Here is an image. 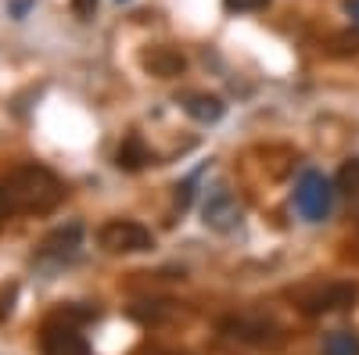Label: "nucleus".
<instances>
[{"label": "nucleus", "mask_w": 359, "mask_h": 355, "mask_svg": "<svg viewBox=\"0 0 359 355\" xmlns=\"http://www.w3.org/2000/svg\"><path fill=\"white\" fill-rule=\"evenodd\" d=\"M323 355H359V337L348 330H334L323 341Z\"/></svg>", "instance_id": "nucleus-12"}, {"label": "nucleus", "mask_w": 359, "mask_h": 355, "mask_svg": "<svg viewBox=\"0 0 359 355\" xmlns=\"http://www.w3.org/2000/svg\"><path fill=\"white\" fill-rule=\"evenodd\" d=\"M147 162H151V151H147V144H144L137 133H130L123 144H118V151H115V165L123 169V172H140Z\"/></svg>", "instance_id": "nucleus-9"}, {"label": "nucleus", "mask_w": 359, "mask_h": 355, "mask_svg": "<svg viewBox=\"0 0 359 355\" xmlns=\"http://www.w3.org/2000/svg\"><path fill=\"white\" fill-rule=\"evenodd\" d=\"M140 65L158 79H172V76H180L187 69V57L180 50H172V47H151V50H144Z\"/></svg>", "instance_id": "nucleus-8"}, {"label": "nucleus", "mask_w": 359, "mask_h": 355, "mask_svg": "<svg viewBox=\"0 0 359 355\" xmlns=\"http://www.w3.org/2000/svg\"><path fill=\"white\" fill-rule=\"evenodd\" d=\"M331 50H334V54H359V29L334 33V36H331Z\"/></svg>", "instance_id": "nucleus-14"}, {"label": "nucleus", "mask_w": 359, "mask_h": 355, "mask_svg": "<svg viewBox=\"0 0 359 355\" xmlns=\"http://www.w3.org/2000/svg\"><path fill=\"white\" fill-rule=\"evenodd\" d=\"M334 190H341V194H348V197L359 194V158H348V162L341 165L338 180H334Z\"/></svg>", "instance_id": "nucleus-13"}, {"label": "nucleus", "mask_w": 359, "mask_h": 355, "mask_svg": "<svg viewBox=\"0 0 359 355\" xmlns=\"http://www.w3.org/2000/svg\"><path fill=\"white\" fill-rule=\"evenodd\" d=\"M97 4H101V0H72V15L79 22H90V18H94V11H97Z\"/></svg>", "instance_id": "nucleus-17"}, {"label": "nucleus", "mask_w": 359, "mask_h": 355, "mask_svg": "<svg viewBox=\"0 0 359 355\" xmlns=\"http://www.w3.org/2000/svg\"><path fill=\"white\" fill-rule=\"evenodd\" d=\"M79 241H83V226H79V223H69V226H62V230H54V233L47 237V241L40 244L36 258H40V262H54V265H62V262H69V258L76 255Z\"/></svg>", "instance_id": "nucleus-7"}, {"label": "nucleus", "mask_w": 359, "mask_h": 355, "mask_svg": "<svg viewBox=\"0 0 359 355\" xmlns=\"http://www.w3.org/2000/svg\"><path fill=\"white\" fill-rule=\"evenodd\" d=\"M201 219H205L208 230H216V233H233L237 226H241V219H245V209L226 187H216V190H208V197L201 204Z\"/></svg>", "instance_id": "nucleus-5"}, {"label": "nucleus", "mask_w": 359, "mask_h": 355, "mask_svg": "<svg viewBox=\"0 0 359 355\" xmlns=\"http://www.w3.org/2000/svg\"><path fill=\"white\" fill-rule=\"evenodd\" d=\"M97 244L111 255H137V251H151L155 248V233L133 223V219H111L101 226Z\"/></svg>", "instance_id": "nucleus-3"}, {"label": "nucleus", "mask_w": 359, "mask_h": 355, "mask_svg": "<svg viewBox=\"0 0 359 355\" xmlns=\"http://www.w3.org/2000/svg\"><path fill=\"white\" fill-rule=\"evenodd\" d=\"M29 4H33V0H11V15H15V18H22V15L29 11Z\"/></svg>", "instance_id": "nucleus-18"}, {"label": "nucleus", "mask_w": 359, "mask_h": 355, "mask_svg": "<svg viewBox=\"0 0 359 355\" xmlns=\"http://www.w3.org/2000/svg\"><path fill=\"white\" fill-rule=\"evenodd\" d=\"M345 11H348V18L359 25V0H345Z\"/></svg>", "instance_id": "nucleus-19"}, {"label": "nucleus", "mask_w": 359, "mask_h": 355, "mask_svg": "<svg viewBox=\"0 0 359 355\" xmlns=\"http://www.w3.org/2000/svg\"><path fill=\"white\" fill-rule=\"evenodd\" d=\"M266 8H269V0H223V11H230V15H255Z\"/></svg>", "instance_id": "nucleus-15"}, {"label": "nucleus", "mask_w": 359, "mask_h": 355, "mask_svg": "<svg viewBox=\"0 0 359 355\" xmlns=\"http://www.w3.org/2000/svg\"><path fill=\"white\" fill-rule=\"evenodd\" d=\"M331 204H334V183L327 180L323 172L316 169H306L302 180L294 187V209L306 223H323L331 216Z\"/></svg>", "instance_id": "nucleus-2"}, {"label": "nucleus", "mask_w": 359, "mask_h": 355, "mask_svg": "<svg viewBox=\"0 0 359 355\" xmlns=\"http://www.w3.org/2000/svg\"><path fill=\"white\" fill-rule=\"evenodd\" d=\"M184 111L194 118V123H205L208 126V123H219L226 104L219 97H212V94H187L184 97Z\"/></svg>", "instance_id": "nucleus-10"}, {"label": "nucleus", "mask_w": 359, "mask_h": 355, "mask_svg": "<svg viewBox=\"0 0 359 355\" xmlns=\"http://www.w3.org/2000/svg\"><path fill=\"white\" fill-rule=\"evenodd\" d=\"M118 4H123V0H118Z\"/></svg>", "instance_id": "nucleus-21"}, {"label": "nucleus", "mask_w": 359, "mask_h": 355, "mask_svg": "<svg viewBox=\"0 0 359 355\" xmlns=\"http://www.w3.org/2000/svg\"><path fill=\"white\" fill-rule=\"evenodd\" d=\"M0 190L8 197L11 216L18 212H50L65 197L62 180L47 165H18L8 176H0Z\"/></svg>", "instance_id": "nucleus-1"}, {"label": "nucleus", "mask_w": 359, "mask_h": 355, "mask_svg": "<svg viewBox=\"0 0 359 355\" xmlns=\"http://www.w3.org/2000/svg\"><path fill=\"white\" fill-rule=\"evenodd\" d=\"M15 302H18V284H0V323H8V316L15 312Z\"/></svg>", "instance_id": "nucleus-16"}, {"label": "nucleus", "mask_w": 359, "mask_h": 355, "mask_svg": "<svg viewBox=\"0 0 359 355\" xmlns=\"http://www.w3.org/2000/svg\"><path fill=\"white\" fill-rule=\"evenodd\" d=\"M223 330L230 337H241V341H252V344H266L273 341V327L269 323H248V319H226Z\"/></svg>", "instance_id": "nucleus-11"}, {"label": "nucleus", "mask_w": 359, "mask_h": 355, "mask_svg": "<svg viewBox=\"0 0 359 355\" xmlns=\"http://www.w3.org/2000/svg\"><path fill=\"white\" fill-rule=\"evenodd\" d=\"M40 348H43V355H90L86 337L72 323H50V327H43Z\"/></svg>", "instance_id": "nucleus-6"}, {"label": "nucleus", "mask_w": 359, "mask_h": 355, "mask_svg": "<svg viewBox=\"0 0 359 355\" xmlns=\"http://www.w3.org/2000/svg\"><path fill=\"white\" fill-rule=\"evenodd\" d=\"M11 216V209H8V197H4V190H0V219H8Z\"/></svg>", "instance_id": "nucleus-20"}, {"label": "nucleus", "mask_w": 359, "mask_h": 355, "mask_svg": "<svg viewBox=\"0 0 359 355\" xmlns=\"http://www.w3.org/2000/svg\"><path fill=\"white\" fill-rule=\"evenodd\" d=\"M355 298H359V287L338 280V284H316V287L302 291V294H298V305H302L306 316H323V312L348 309Z\"/></svg>", "instance_id": "nucleus-4"}]
</instances>
